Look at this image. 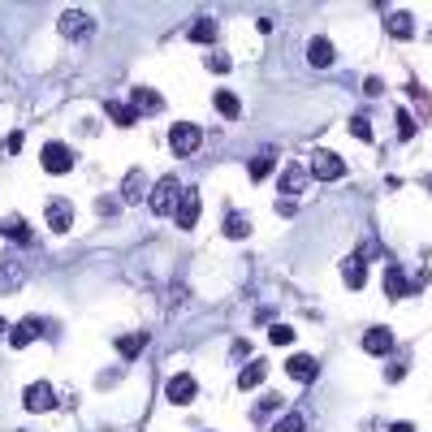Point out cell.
Instances as JSON below:
<instances>
[{
  "label": "cell",
  "instance_id": "cell-1",
  "mask_svg": "<svg viewBox=\"0 0 432 432\" xmlns=\"http://www.w3.org/2000/svg\"><path fill=\"white\" fill-rule=\"evenodd\" d=\"M178 199H182V182H178V178H160V182L151 186V195H147L151 212H160V216L178 212Z\"/></svg>",
  "mask_w": 432,
  "mask_h": 432
},
{
  "label": "cell",
  "instance_id": "cell-2",
  "mask_svg": "<svg viewBox=\"0 0 432 432\" xmlns=\"http://www.w3.org/2000/svg\"><path fill=\"white\" fill-rule=\"evenodd\" d=\"M57 26H61L65 39H91V35H95V22H91V14H82V9H65Z\"/></svg>",
  "mask_w": 432,
  "mask_h": 432
},
{
  "label": "cell",
  "instance_id": "cell-3",
  "mask_svg": "<svg viewBox=\"0 0 432 432\" xmlns=\"http://www.w3.org/2000/svg\"><path fill=\"white\" fill-rule=\"evenodd\" d=\"M39 160H43V169L57 173V178L74 169V151H70L65 143H43V156H39Z\"/></svg>",
  "mask_w": 432,
  "mask_h": 432
},
{
  "label": "cell",
  "instance_id": "cell-4",
  "mask_svg": "<svg viewBox=\"0 0 432 432\" xmlns=\"http://www.w3.org/2000/svg\"><path fill=\"white\" fill-rule=\"evenodd\" d=\"M199 143H203V134H199V126H190V122H178V126L169 130V147H173L178 156L199 151Z\"/></svg>",
  "mask_w": 432,
  "mask_h": 432
},
{
  "label": "cell",
  "instance_id": "cell-5",
  "mask_svg": "<svg viewBox=\"0 0 432 432\" xmlns=\"http://www.w3.org/2000/svg\"><path fill=\"white\" fill-rule=\"evenodd\" d=\"M311 173L324 178V182H338V178L346 173V160H342L338 151H315V156H311Z\"/></svg>",
  "mask_w": 432,
  "mask_h": 432
},
{
  "label": "cell",
  "instance_id": "cell-6",
  "mask_svg": "<svg viewBox=\"0 0 432 432\" xmlns=\"http://www.w3.org/2000/svg\"><path fill=\"white\" fill-rule=\"evenodd\" d=\"M35 338H43V320L39 315H26L22 324H14V329H9V346L14 350H26Z\"/></svg>",
  "mask_w": 432,
  "mask_h": 432
},
{
  "label": "cell",
  "instance_id": "cell-7",
  "mask_svg": "<svg viewBox=\"0 0 432 432\" xmlns=\"http://www.w3.org/2000/svg\"><path fill=\"white\" fill-rule=\"evenodd\" d=\"M195 389H199V385H195V376H190V372H178V376H169L165 398H169L173 406H186V402L195 398Z\"/></svg>",
  "mask_w": 432,
  "mask_h": 432
},
{
  "label": "cell",
  "instance_id": "cell-8",
  "mask_svg": "<svg viewBox=\"0 0 432 432\" xmlns=\"http://www.w3.org/2000/svg\"><path fill=\"white\" fill-rule=\"evenodd\" d=\"M22 402H26V411H35V415H43V411H52V406H57V394H52V385H43V381H35V385H26V394H22Z\"/></svg>",
  "mask_w": 432,
  "mask_h": 432
},
{
  "label": "cell",
  "instance_id": "cell-9",
  "mask_svg": "<svg viewBox=\"0 0 432 432\" xmlns=\"http://www.w3.org/2000/svg\"><path fill=\"white\" fill-rule=\"evenodd\" d=\"M70 225H74V203L70 199H52L48 203V230L52 234H70Z\"/></svg>",
  "mask_w": 432,
  "mask_h": 432
},
{
  "label": "cell",
  "instance_id": "cell-10",
  "mask_svg": "<svg viewBox=\"0 0 432 432\" xmlns=\"http://www.w3.org/2000/svg\"><path fill=\"white\" fill-rule=\"evenodd\" d=\"M173 221L182 225V230H195L199 225V190H182V199H178V212H173Z\"/></svg>",
  "mask_w": 432,
  "mask_h": 432
},
{
  "label": "cell",
  "instance_id": "cell-11",
  "mask_svg": "<svg viewBox=\"0 0 432 432\" xmlns=\"http://www.w3.org/2000/svg\"><path fill=\"white\" fill-rule=\"evenodd\" d=\"M130 108H134L139 117H151V113L165 108V99H160V91H151V87H134L130 91Z\"/></svg>",
  "mask_w": 432,
  "mask_h": 432
},
{
  "label": "cell",
  "instance_id": "cell-12",
  "mask_svg": "<svg viewBox=\"0 0 432 432\" xmlns=\"http://www.w3.org/2000/svg\"><path fill=\"white\" fill-rule=\"evenodd\" d=\"M307 61H311V70H329V65L338 61V52H333V43L324 39V35H315V39L307 43Z\"/></svg>",
  "mask_w": 432,
  "mask_h": 432
},
{
  "label": "cell",
  "instance_id": "cell-13",
  "mask_svg": "<svg viewBox=\"0 0 432 432\" xmlns=\"http://www.w3.org/2000/svg\"><path fill=\"white\" fill-rule=\"evenodd\" d=\"M307 178H311V169H303V165H286V169H281V199H294V195H303Z\"/></svg>",
  "mask_w": 432,
  "mask_h": 432
},
{
  "label": "cell",
  "instance_id": "cell-14",
  "mask_svg": "<svg viewBox=\"0 0 432 432\" xmlns=\"http://www.w3.org/2000/svg\"><path fill=\"white\" fill-rule=\"evenodd\" d=\"M286 372L294 376L298 385H311V381H315V372H320V363H315L311 355H290V359H286Z\"/></svg>",
  "mask_w": 432,
  "mask_h": 432
},
{
  "label": "cell",
  "instance_id": "cell-15",
  "mask_svg": "<svg viewBox=\"0 0 432 432\" xmlns=\"http://www.w3.org/2000/svg\"><path fill=\"white\" fill-rule=\"evenodd\" d=\"M363 350H367V355H389V350H394V329H385V324L367 329V333H363Z\"/></svg>",
  "mask_w": 432,
  "mask_h": 432
},
{
  "label": "cell",
  "instance_id": "cell-16",
  "mask_svg": "<svg viewBox=\"0 0 432 432\" xmlns=\"http://www.w3.org/2000/svg\"><path fill=\"white\" fill-rule=\"evenodd\" d=\"M122 199H126V203L147 199V173H143V169H130V173H126V182H122Z\"/></svg>",
  "mask_w": 432,
  "mask_h": 432
},
{
  "label": "cell",
  "instance_id": "cell-17",
  "mask_svg": "<svg viewBox=\"0 0 432 432\" xmlns=\"http://www.w3.org/2000/svg\"><path fill=\"white\" fill-rule=\"evenodd\" d=\"M26 281V273H22V264L18 259H0V294H9V290H18Z\"/></svg>",
  "mask_w": 432,
  "mask_h": 432
},
{
  "label": "cell",
  "instance_id": "cell-18",
  "mask_svg": "<svg viewBox=\"0 0 432 432\" xmlns=\"http://www.w3.org/2000/svg\"><path fill=\"white\" fill-rule=\"evenodd\" d=\"M264 376H268V363H264V359H251V363L238 372V389H259Z\"/></svg>",
  "mask_w": 432,
  "mask_h": 432
},
{
  "label": "cell",
  "instance_id": "cell-19",
  "mask_svg": "<svg viewBox=\"0 0 432 432\" xmlns=\"http://www.w3.org/2000/svg\"><path fill=\"white\" fill-rule=\"evenodd\" d=\"M385 294H389V298H402V294H411V277L402 273L398 264H389V268H385Z\"/></svg>",
  "mask_w": 432,
  "mask_h": 432
},
{
  "label": "cell",
  "instance_id": "cell-20",
  "mask_svg": "<svg viewBox=\"0 0 432 432\" xmlns=\"http://www.w3.org/2000/svg\"><path fill=\"white\" fill-rule=\"evenodd\" d=\"M0 234H5V238H9V242H18V247H22V242H31V238H35V234H31V225H26V221H22V216H5V221H0Z\"/></svg>",
  "mask_w": 432,
  "mask_h": 432
},
{
  "label": "cell",
  "instance_id": "cell-21",
  "mask_svg": "<svg viewBox=\"0 0 432 432\" xmlns=\"http://www.w3.org/2000/svg\"><path fill=\"white\" fill-rule=\"evenodd\" d=\"M247 234H251V216H247V212H230V216H225V238L242 242Z\"/></svg>",
  "mask_w": 432,
  "mask_h": 432
},
{
  "label": "cell",
  "instance_id": "cell-22",
  "mask_svg": "<svg viewBox=\"0 0 432 432\" xmlns=\"http://www.w3.org/2000/svg\"><path fill=\"white\" fill-rule=\"evenodd\" d=\"M342 281H346L350 290H363V281H367V273H363V259H359V255H350V259L342 264Z\"/></svg>",
  "mask_w": 432,
  "mask_h": 432
},
{
  "label": "cell",
  "instance_id": "cell-23",
  "mask_svg": "<svg viewBox=\"0 0 432 432\" xmlns=\"http://www.w3.org/2000/svg\"><path fill=\"white\" fill-rule=\"evenodd\" d=\"M104 113L113 117L117 126H134V122H139V113H134L130 104H122V99H108V104H104Z\"/></svg>",
  "mask_w": 432,
  "mask_h": 432
},
{
  "label": "cell",
  "instance_id": "cell-24",
  "mask_svg": "<svg viewBox=\"0 0 432 432\" xmlns=\"http://www.w3.org/2000/svg\"><path fill=\"white\" fill-rule=\"evenodd\" d=\"M117 350H122V359H139L147 350V338L143 333H126V338H117Z\"/></svg>",
  "mask_w": 432,
  "mask_h": 432
},
{
  "label": "cell",
  "instance_id": "cell-25",
  "mask_svg": "<svg viewBox=\"0 0 432 432\" xmlns=\"http://www.w3.org/2000/svg\"><path fill=\"white\" fill-rule=\"evenodd\" d=\"M216 113H221V117H230V122H234V117L242 113V104H238V95H234V91H216Z\"/></svg>",
  "mask_w": 432,
  "mask_h": 432
},
{
  "label": "cell",
  "instance_id": "cell-26",
  "mask_svg": "<svg viewBox=\"0 0 432 432\" xmlns=\"http://www.w3.org/2000/svg\"><path fill=\"white\" fill-rule=\"evenodd\" d=\"M190 39H195V43H212V39H216V22H212V18H195V22H190Z\"/></svg>",
  "mask_w": 432,
  "mask_h": 432
},
{
  "label": "cell",
  "instance_id": "cell-27",
  "mask_svg": "<svg viewBox=\"0 0 432 432\" xmlns=\"http://www.w3.org/2000/svg\"><path fill=\"white\" fill-rule=\"evenodd\" d=\"M273 165H277V160H273V156H255V160H251V165H247V173H251V182H264L268 173H273Z\"/></svg>",
  "mask_w": 432,
  "mask_h": 432
},
{
  "label": "cell",
  "instance_id": "cell-28",
  "mask_svg": "<svg viewBox=\"0 0 432 432\" xmlns=\"http://www.w3.org/2000/svg\"><path fill=\"white\" fill-rule=\"evenodd\" d=\"M389 31H394V39H411V35H415L411 14H394V18H389Z\"/></svg>",
  "mask_w": 432,
  "mask_h": 432
},
{
  "label": "cell",
  "instance_id": "cell-29",
  "mask_svg": "<svg viewBox=\"0 0 432 432\" xmlns=\"http://www.w3.org/2000/svg\"><path fill=\"white\" fill-rule=\"evenodd\" d=\"M394 122H398V139H415V117L406 113V108H398Z\"/></svg>",
  "mask_w": 432,
  "mask_h": 432
},
{
  "label": "cell",
  "instance_id": "cell-30",
  "mask_svg": "<svg viewBox=\"0 0 432 432\" xmlns=\"http://www.w3.org/2000/svg\"><path fill=\"white\" fill-rule=\"evenodd\" d=\"M268 342H273V346H290L294 329H290V324H273V329H268Z\"/></svg>",
  "mask_w": 432,
  "mask_h": 432
},
{
  "label": "cell",
  "instance_id": "cell-31",
  "mask_svg": "<svg viewBox=\"0 0 432 432\" xmlns=\"http://www.w3.org/2000/svg\"><path fill=\"white\" fill-rule=\"evenodd\" d=\"M273 432H303V415H294V411H286L277 423H273Z\"/></svg>",
  "mask_w": 432,
  "mask_h": 432
},
{
  "label": "cell",
  "instance_id": "cell-32",
  "mask_svg": "<svg viewBox=\"0 0 432 432\" xmlns=\"http://www.w3.org/2000/svg\"><path fill=\"white\" fill-rule=\"evenodd\" d=\"M350 134H355L359 143H372V122H367V117H350Z\"/></svg>",
  "mask_w": 432,
  "mask_h": 432
},
{
  "label": "cell",
  "instance_id": "cell-33",
  "mask_svg": "<svg viewBox=\"0 0 432 432\" xmlns=\"http://www.w3.org/2000/svg\"><path fill=\"white\" fill-rule=\"evenodd\" d=\"M230 65H234V61L225 57V52H212V57H207V70H212V74H230Z\"/></svg>",
  "mask_w": 432,
  "mask_h": 432
},
{
  "label": "cell",
  "instance_id": "cell-34",
  "mask_svg": "<svg viewBox=\"0 0 432 432\" xmlns=\"http://www.w3.org/2000/svg\"><path fill=\"white\" fill-rule=\"evenodd\" d=\"M277 406H281V398H273V394H268V398H264V402L255 406V415H273Z\"/></svg>",
  "mask_w": 432,
  "mask_h": 432
},
{
  "label": "cell",
  "instance_id": "cell-35",
  "mask_svg": "<svg viewBox=\"0 0 432 432\" xmlns=\"http://www.w3.org/2000/svg\"><path fill=\"white\" fill-rule=\"evenodd\" d=\"M298 207H294V199H277V216H294Z\"/></svg>",
  "mask_w": 432,
  "mask_h": 432
},
{
  "label": "cell",
  "instance_id": "cell-36",
  "mask_svg": "<svg viewBox=\"0 0 432 432\" xmlns=\"http://www.w3.org/2000/svg\"><path fill=\"white\" fill-rule=\"evenodd\" d=\"M363 91H367V95H381V91H385V82H381V78H367V82H363Z\"/></svg>",
  "mask_w": 432,
  "mask_h": 432
},
{
  "label": "cell",
  "instance_id": "cell-37",
  "mask_svg": "<svg viewBox=\"0 0 432 432\" xmlns=\"http://www.w3.org/2000/svg\"><path fill=\"white\" fill-rule=\"evenodd\" d=\"M389 432H415V428H411V423H394Z\"/></svg>",
  "mask_w": 432,
  "mask_h": 432
},
{
  "label": "cell",
  "instance_id": "cell-38",
  "mask_svg": "<svg viewBox=\"0 0 432 432\" xmlns=\"http://www.w3.org/2000/svg\"><path fill=\"white\" fill-rule=\"evenodd\" d=\"M0 338H9V324L5 320H0Z\"/></svg>",
  "mask_w": 432,
  "mask_h": 432
},
{
  "label": "cell",
  "instance_id": "cell-39",
  "mask_svg": "<svg viewBox=\"0 0 432 432\" xmlns=\"http://www.w3.org/2000/svg\"><path fill=\"white\" fill-rule=\"evenodd\" d=\"M423 186H428V190H432V173H428V178H423Z\"/></svg>",
  "mask_w": 432,
  "mask_h": 432
}]
</instances>
